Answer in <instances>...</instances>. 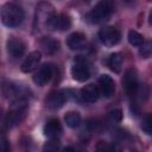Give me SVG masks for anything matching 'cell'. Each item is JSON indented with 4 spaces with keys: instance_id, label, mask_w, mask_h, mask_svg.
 I'll use <instances>...</instances> for the list:
<instances>
[{
    "instance_id": "27",
    "label": "cell",
    "mask_w": 152,
    "mask_h": 152,
    "mask_svg": "<svg viewBox=\"0 0 152 152\" xmlns=\"http://www.w3.org/2000/svg\"><path fill=\"white\" fill-rule=\"evenodd\" d=\"M61 152H76V151H75L72 147H70V146H69V147H64Z\"/></svg>"
},
{
    "instance_id": "3",
    "label": "cell",
    "mask_w": 152,
    "mask_h": 152,
    "mask_svg": "<svg viewBox=\"0 0 152 152\" xmlns=\"http://www.w3.org/2000/svg\"><path fill=\"white\" fill-rule=\"evenodd\" d=\"M110 14H112V5L108 1H100L89 12L88 18L91 23L99 24L106 21L110 17Z\"/></svg>"
},
{
    "instance_id": "8",
    "label": "cell",
    "mask_w": 152,
    "mask_h": 152,
    "mask_svg": "<svg viewBox=\"0 0 152 152\" xmlns=\"http://www.w3.org/2000/svg\"><path fill=\"white\" fill-rule=\"evenodd\" d=\"M26 45L25 43L15 37H11L7 40V51L12 58H20L25 53Z\"/></svg>"
},
{
    "instance_id": "26",
    "label": "cell",
    "mask_w": 152,
    "mask_h": 152,
    "mask_svg": "<svg viewBox=\"0 0 152 152\" xmlns=\"http://www.w3.org/2000/svg\"><path fill=\"white\" fill-rule=\"evenodd\" d=\"M109 119H110V121L112 122H119L120 120H121V118H122V115H121V110H119V109H116V110H112L110 113H109Z\"/></svg>"
},
{
    "instance_id": "17",
    "label": "cell",
    "mask_w": 152,
    "mask_h": 152,
    "mask_svg": "<svg viewBox=\"0 0 152 152\" xmlns=\"http://www.w3.org/2000/svg\"><path fill=\"white\" fill-rule=\"evenodd\" d=\"M64 120H65L66 126H69L70 128H76L81 124V114L76 110H70L65 114Z\"/></svg>"
},
{
    "instance_id": "23",
    "label": "cell",
    "mask_w": 152,
    "mask_h": 152,
    "mask_svg": "<svg viewBox=\"0 0 152 152\" xmlns=\"http://www.w3.org/2000/svg\"><path fill=\"white\" fill-rule=\"evenodd\" d=\"M151 126H152V119H151V115L148 114V115H146V118H145V120H144V122H142V125H141L142 131H144L147 135H151V132H152Z\"/></svg>"
},
{
    "instance_id": "21",
    "label": "cell",
    "mask_w": 152,
    "mask_h": 152,
    "mask_svg": "<svg viewBox=\"0 0 152 152\" xmlns=\"http://www.w3.org/2000/svg\"><path fill=\"white\" fill-rule=\"evenodd\" d=\"M71 26V19L69 15L62 13L59 14V24H58V30H62V31H65V30H69Z\"/></svg>"
},
{
    "instance_id": "10",
    "label": "cell",
    "mask_w": 152,
    "mask_h": 152,
    "mask_svg": "<svg viewBox=\"0 0 152 152\" xmlns=\"http://www.w3.org/2000/svg\"><path fill=\"white\" fill-rule=\"evenodd\" d=\"M99 91L104 97H110L115 93V83L113 78L108 75H101L99 78Z\"/></svg>"
},
{
    "instance_id": "1",
    "label": "cell",
    "mask_w": 152,
    "mask_h": 152,
    "mask_svg": "<svg viewBox=\"0 0 152 152\" xmlns=\"http://www.w3.org/2000/svg\"><path fill=\"white\" fill-rule=\"evenodd\" d=\"M24 10L14 2H5L0 7V19L2 24L10 28L18 27L24 21Z\"/></svg>"
},
{
    "instance_id": "16",
    "label": "cell",
    "mask_w": 152,
    "mask_h": 152,
    "mask_svg": "<svg viewBox=\"0 0 152 152\" xmlns=\"http://www.w3.org/2000/svg\"><path fill=\"white\" fill-rule=\"evenodd\" d=\"M42 48L44 49V51H45L46 53L52 55V53H55V52L58 51V49H59V43H58L56 39L51 38V37H44V38L42 39Z\"/></svg>"
},
{
    "instance_id": "20",
    "label": "cell",
    "mask_w": 152,
    "mask_h": 152,
    "mask_svg": "<svg viewBox=\"0 0 152 152\" xmlns=\"http://www.w3.org/2000/svg\"><path fill=\"white\" fill-rule=\"evenodd\" d=\"M58 24H59V14H56L55 12L52 14H50V17L48 18V20L45 21V25L49 30H58Z\"/></svg>"
},
{
    "instance_id": "5",
    "label": "cell",
    "mask_w": 152,
    "mask_h": 152,
    "mask_svg": "<svg viewBox=\"0 0 152 152\" xmlns=\"http://www.w3.org/2000/svg\"><path fill=\"white\" fill-rule=\"evenodd\" d=\"M120 32L114 26H104L99 31V39L106 46H114L120 42Z\"/></svg>"
},
{
    "instance_id": "12",
    "label": "cell",
    "mask_w": 152,
    "mask_h": 152,
    "mask_svg": "<svg viewBox=\"0 0 152 152\" xmlns=\"http://www.w3.org/2000/svg\"><path fill=\"white\" fill-rule=\"evenodd\" d=\"M66 101V96L63 91H52L46 97V106L50 109H58L61 108Z\"/></svg>"
},
{
    "instance_id": "11",
    "label": "cell",
    "mask_w": 152,
    "mask_h": 152,
    "mask_svg": "<svg viewBox=\"0 0 152 152\" xmlns=\"http://www.w3.org/2000/svg\"><path fill=\"white\" fill-rule=\"evenodd\" d=\"M62 134V126L57 119H50L44 126V135L49 139H57Z\"/></svg>"
},
{
    "instance_id": "4",
    "label": "cell",
    "mask_w": 152,
    "mask_h": 152,
    "mask_svg": "<svg viewBox=\"0 0 152 152\" xmlns=\"http://www.w3.org/2000/svg\"><path fill=\"white\" fill-rule=\"evenodd\" d=\"M71 76L74 80L78 81V82H84L90 76V70H89L88 63L81 56L76 57L74 61V64L71 66Z\"/></svg>"
},
{
    "instance_id": "18",
    "label": "cell",
    "mask_w": 152,
    "mask_h": 152,
    "mask_svg": "<svg viewBox=\"0 0 152 152\" xmlns=\"http://www.w3.org/2000/svg\"><path fill=\"white\" fill-rule=\"evenodd\" d=\"M127 38H128L129 44L133 45V46H139V48H140V46L144 44V37H142L139 32H137V31H134V30L128 31Z\"/></svg>"
},
{
    "instance_id": "2",
    "label": "cell",
    "mask_w": 152,
    "mask_h": 152,
    "mask_svg": "<svg viewBox=\"0 0 152 152\" xmlns=\"http://www.w3.org/2000/svg\"><path fill=\"white\" fill-rule=\"evenodd\" d=\"M26 108H27V101H25V100L13 101L11 110L8 112V114L6 116V126L12 128V127L19 125L23 121V119L25 118Z\"/></svg>"
},
{
    "instance_id": "25",
    "label": "cell",
    "mask_w": 152,
    "mask_h": 152,
    "mask_svg": "<svg viewBox=\"0 0 152 152\" xmlns=\"http://www.w3.org/2000/svg\"><path fill=\"white\" fill-rule=\"evenodd\" d=\"M0 152H11V146L7 138L0 133Z\"/></svg>"
},
{
    "instance_id": "7",
    "label": "cell",
    "mask_w": 152,
    "mask_h": 152,
    "mask_svg": "<svg viewBox=\"0 0 152 152\" xmlns=\"http://www.w3.org/2000/svg\"><path fill=\"white\" fill-rule=\"evenodd\" d=\"M51 77H52V65L45 63L34 72L32 80L37 86L43 87L51 80Z\"/></svg>"
},
{
    "instance_id": "19",
    "label": "cell",
    "mask_w": 152,
    "mask_h": 152,
    "mask_svg": "<svg viewBox=\"0 0 152 152\" xmlns=\"http://www.w3.org/2000/svg\"><path fill=\"white\" fill-rule=\"evenodd\" d=\"M96 152H121V148L116 144H106L100 142L97 145Z\"/></svg>"
},
{
    "instance_id": "22",
    "label": "cell",
    "mask_w": 152,
    "mask_h": 152,
    "mask_svg": "<svg viewBox=\"0 0 152 152\" xmlns=\"http://www.w3.org/2000/svg\"><path fill=\"white\" fill-rule=\"evenodd\" d=\"M151 51H152V48H151V42H144V44L140 46V56L144 57V58H148L151 56Z\"/></svg>"
},
{
    "instance_id": "13",
    "label": "cell",
    "mask_w": 152,
    "mask_h": 152,
    "mask_svg": "<svg viewBox=\"0 0 152 152\" xmlns=\"http://www.w3.org/2000/svg\"><path fill=\"white\" fill-rule=\"evenodd\" d=\"M66 44H68L69 49H71V50H80L86 46L87 37L82 32H74L68 37Z\"/></svg>"
},
{
    "instance_id": "24",
    "label": "cell",
    "mask_w": 152,
    "mask_h": 152,
    "mask_svg": "<svg viewBox=\"0 0 152 152\" xmlns=\"http://www.w3.org/2000/svg\"><path fill=\"white\" fill-rule=\"evenodd\" d=\"M58 141L55 139H51V141H49L48 144H45L44 146V152H57L58 151Z\"/></svg>"
},
{
    "instance_id": "14",
    "label": "cell",
    "mask_w": 152,
    "mask_h": 152,
    "mask_svg": "<svg viewBox=\"0 0 152 152\" xmlns=\"http://www.w3.org/2000/svg\"><path fill=\"white\" fill-rule=\"evenodd\" d=\"M99 94H100L99 88L94 84H88L81 89V97L84 102H88V103H93L97 101Z\"/></svg>"
},
{
    "instance_id": "15",
    "label": "cell",
    "mask_w": 152,
    "mask_h": 152,
    "mask_svg": "<svg viewBox=\"0 0 152 152\" xmlns=\"http://www.w3.org/2000/svg\"><path fill=\"white\" fill-rule=\"evenodd\" d=\"M107 65L108 68L114 71V72H120L121 70V66H122V57L119 52H114L112 53L108 59H107Z\"/></svg>"
},
{
    "instance_id": "9",
    "label": "cell",
    "mask_w": 152,
    "mask_h": 152,
    "mask_svg": "<svg viewBox=\"0 0 152 152\" xmlns=\"http://www.w3.org/2000/svg\"><path fill=\"white\" fill-rule=\"evenodd\" d=\"M40 58H42V55H40L39 51H32L31 53H28V56L21 63V66H20L21 71L25 72V74L32 72L34 69L38 68V64L40 62Z\"/></svg>"
},
{
    "instance_id": "6",
    "label": "cell",
    "mask_w": 152,
    "mask_h": 152,
    "mask_svg": "<svg viewBox=\"0 0 152 152\" xmlns=\"http://www.w3.org/2000/svg\"><path fill=\"white\" fill-rule=\"evenodd\" d=\"M122 84L125 88V91L128 96H134L138 91L139 84H138V75L134 69L126 70L122 80Z\"/></svg>"
}]
</instances>
